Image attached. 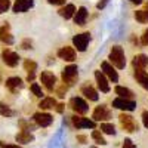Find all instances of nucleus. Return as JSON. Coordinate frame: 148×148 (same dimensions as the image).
Here are the masks:
<instances>
[{"label": "nucleus", "instance_id": "nucleus-13", "mask_svg": "<svg viewBox=\"0 0 148 148\" xmlns=\"http://www.w3.org/2000/svg\"><path fill=\"white\" fill-rule=\"evenodd\" d=\"M33 119L37 125L42 126V127H47L49 125H52V121H53V117L47 113H36Z\"/></svg>", "mask_w": 148, "mask_h": 148}, {"label": "nucleus", "instance_id": "nucleus-1", "mask_svg": "<svg viewBox=\"0 0 148 148\" xmlns=\"http://www.w3.org/2000/svg\"><path fill=\"white\" fill-rule=\"evenodd\" d=\"M110 61L116 68L119 70H123L126 67V56H125V52L120 46H113L111 47V52H110Z\"/></svg>", "mask_w": 148, "mask_h": 148}, {"label": "nucleus", "instance_id": "nucleus-14", "mask_svg": "<svg viewBox=\"0 0 148 148\" xmlns=\"http://www.w3.org/2000/svg\"><path fill=\"white\" fill-rule=\"evenodd\" d=\"M95 79H96V83H98V88H99L101 92L107 93L110 92V84H108V80L105 77V74L101 73V71H95Z\"/></svg>", "mask_w": 148, "mask_h": 148}, {"label": "nucleus", "instance_id": "nucleus-38", "mask_svg": "<svg viewBox=\"0 0 148 148\" xmlns=\"http://www.w3.org/2000/svg\"><path fill=\"white\" fill-rule=\"evenodd\" d=\"M22 49H31V40H24L21 45Z\"/></svg>", "mask_w": 148, "mask_h": 148}, {"label": "nucleus", "instance_id": "nucleus-36", "mask_svg": "<svg viewBox=\"0 0 148 148\" xmlns=\"http://www.w3.org/2000/svg\"><path fill=\"white\" fill-rule=\"evenodd\" d=\"M67 88H68V86L64 83L62 86H61V88H58V95L61 96V98H62V96H65V92H67Z\"/></svg>", "mask_w": 148, "mask_h": 148}, {"label": "nucleus", "instance_id": "nucleus-2", "mask_svg": "<svg viewBox=\"0 0 148 148\" xmlns=\"http://www.w3.org/2000/svg\"><path fill=\"white\" fill-rule=\"evenodd\" d=\"M61 77H62V82L67 84V86H71L76 83L77 77H79V70H77V65H68L62 70V74H61Z\"/></svg>", "mask_w": 148, "mask_h": 148}, {"label": "nucleus", "instance_id": "nucleus-33", "mask_svg": "<svg viewBox=\"0 0 148 148\" xmlns=\"http://www.w3.org/2000/svg\"><path fill=\"white\" fill-rule=\"evenodd\" d=\"M19 126L22 127V130H30V129H33V127H34L30 121H24V120H21V121H19Z\"/></svg>", "mask_w": 148, "mask_h": 148}, {"label": "nucleus", "instance_id": "nucleus-27", "mask_svg": "<svg viewBox=\"0 0 148 148\" xmlns=\"http://www.w3.org/2000/svg\"><path fill=\"white\" fill-rule=\"evenodd\" d=\"M101 130L107 135H116V127L113 123H101Z\"/></svg>", "mask_w": 148, "mask_h": 148}, {"label": "nucleus", "instance_id": "nucleus-40", "mask_svg": "<svg viewBox=\"0 0 148 148\" xmlns=\"http://www.w3.org/2000/svg\"><path fill=\"white\" fill-rule=\"evenodd\" d=\"M0 148H21L19 145H14V144H0Z\"/></svg>", "mask_w": 148, "mask_h": 148}, {"label": "nucleus", "instance_id": "nucleus-3", "mask_svg": "<svg viewBox=\"0 0 148 148\" xmlns=\"http://www.w3.org/2000/svg\"><path fill=\"white\" fill-rule=\"evenodd\" d=\"M119 120H120V125H121V127H123V130H126V132H130V133H133V132H138V129H139V126H138V123L135 121V119L132 117V116H129V114H120L119 116Z\"/></svg>", "mask_w": 148, "mask_h": 148}, {"label": "nucleus", "instance_id": "nucleus-25", "mask_svg": "<svg viewBox=\"0 0 148 148\" xmlns=\"http://www.w3.org/2000/svg\"><path fill=\"white\" fill-rule=\"evenodd\" d=\"M56 105V101L53 99V98H45V99H42V102L39 104V107L42 110H49V108H53Z\"/></svg>", "mask_w": 148, "mask_h": 148}, {"label": "nucleus", "instance_id": "nucleus-20", "mask_svg": "<svg viewBox=\"0 0 148 148\" xmlns=\"http://www.w3.org/2000/svg\"><path fill=\"white\" fill-rule=\"evenodd\" d=\"M132 64H133V68H145L148 67V56L144 53H139L133 58Z\"/></svg>", "mask_w": 148, "mask_h": 148}, {"label": "nucleus", "instance_id": "nucleus-43", "mask_svg": "<svg viewBox=\"0 0 148 148\" xmlns=\"http://www.w3.org/2000/svg\"><path fill=\"white\" fill-rule=\"evenodd\" d=\"M77 141H80V144H84V142H86V136H83V135H79Z\"/></svg>", "mask_w": 148, "mask_h": 148}, {"label": "nucleus", "instance_id": "nucleus-16", "mask_svg": "<svg viewBox=\"0 0 148 148\" xmlns=\"http://www.w3.org/2000/svg\"><path fill=\"white\" fill-rule=\"evenodd\" d=\"M22 86H24V82H22V79H19V77H9V79L6 80V88H8L10 92H14V93H16L18 90H21Z\"/></svg>", "mask_w": 148, "mask_h": 148}, {"label": "nucleus", "instance_id": "nucleus-19", "mask_svg": "<svg viewBox=\"0 0 148 148\" xmlns=\"http://www.w3.org/2000/svg\"><path fill=\"white\" fill-rule=\"evenodd\" d=\"M0 40H2L3 43H8V45L14 43V37H12V34H10V27H9L8 22L0 28Z\"/></svg>", "mask_w": 148, "mask_h": 148}, {"label": "nucleus", "instance_id": "nucleus-28", "mask_svg": "<svg viewBox=\"0 0 148 148\" xmlns=\"http://www.w3.org/2000/svg\"><path fill=\"white\" fill-rule=\"evenodd\" d=\"M0 114L5 116V117H12L14 116V111H12L10 107L6 105L5 102H0Z\"/></svg>", "mask_w": 148, "mask_h": 148}, {"label": "nucleus", "instance_id": "nucleus-24", "mask_svg": "<svg viewBox=\"0 0 148 148\" xmlns=\"http://www.w3.org/2000/svg\"><path fill=\"white\" fill-rule=\"evenodd\" d=\"M116 93L120 96V98H125V99H132L133 98V92L127 88H123V86H117V88L114 89Z\"/></svg>", "mask_w": 148, "mask_h": 148}, {"label": "nucleus", "instance_id": "nucleus-11", "mask_svg": "<svg viewBox=\"0 0 148 148\" xmlns=\"http://www.w3.org/2000/svg\"><path fill=\"white\" fill-rule=\"evenodd\" d=\"M101 68H102V73L105 74V76L113 82V83H117V80H119V74H117V71L114 70V67L111 65L110 62H107V61H104V62L101 64Z\"/></svg>", "mask_w": 148, "mask_h": 148}, {"label": "nucleus", "instance_id": "nucleus-44", "mask_svg": "<svg viewBox=\"0 0 148 148\" xmlns=\"http://www.w3.org/2000/svg\"><path fill=\"white\" fill-rule=\"evenodd\" d=\"M27 80H28V82H33V80H34V73H28Z\"/></svg>", "mask_w": 148, "mask_h": 148}, {"label": "nucleus", "instance_id": "nucleus-17", "mask_svg": "<svg viewBox=\"0 0 148 148\" xmlns=\"http://www.w3.org/2000/svg\"><path fill=\"white\" fill-rule=\"evenodd\" d=\"M133 76L144 89H148V73H145L144 68H135Z\"/></svg>", "mask_w": 148, "mask_h": 148}, {"label": "nucleus", "instance_id": "nucleus-47", "mask_svg": "<svg viewBox=\"0 0 148 148\" xmlns=\"http://www.w3.org/2000/svg\"><path fill=\"white\" fill-rule=\"evenodd\" d=\"M92 148H96V147H92Z\"/></svg>", "mask_w": 148, "mask_h": 148}, {"label": "nucleus", "instance_id": "nucleus-30", "mask_svg": "<svg viewBox=\"0 0 148 148\" xmlns=\"http://www.w3.org/2000/svg\"><path fill=\"white\" fill-rule=\"evenodd\" d=\"M92 138L96 141V144H101V145H105V144H107V141L104 139V136L101 135L99 130H93V132H92Z\"/></svg>", "mask_w": 148, "mask_h": 148}, {"label": "nucleus", "instance_id": "nucleus-37", "mask_svg": "<svg viewBox=\"0 0 148 148\" xmlns=\"http://www.w3.org/2000/svg\"><path fill=\"white\" fill-rule=\"evenodd\" d=\"M142 123H144V126L148 129V111H144L142 113Z\"/></svg>", "mask_w": 148, "mask_h": 148}, {"label": "nucleus", "instance_id": "nucleus-22", "mask_svg": "<svg viewBox=\"0 0 148 148\" xmlns=\"http://www.w3.org/2000/svg\"><path fill=\"white\" fill-rule=\"evenodd\" d=\"M58 12H59V15L62 16V18L70 19V18H73L74 12H76V6H74V5H65V6L61 8Z\"/></svg>", "mask_w": 148, "mask_h": 148}, {"label": "nucleus", "instance_id": "nucleus-45", "mask_svg": "<svg viewBox=\"0 0 148 148\" xmlns=\"http://www.w3.org/2000/svg\"><path fill=\"white\" fill-rule=\"evenodd\" d=\"M132 3H135V5H141L142 3V0H130Z\"/></svg>", "mask_w": 148, "mask_h": 148}, {"label": "nucleus", "instance_id": "nucleus-42", "mask_svg": "<svg viewBox=\"0 0 148 148\" xmlns=\"http://www.w3.org/2000/svg\"><path fill=\"white\" fill-rule=\"evenodd\" d=\"M55 107H56V111H58V113H62V111H64V104H56Z\"/></svg>", "mask_w": 148, "mask_h": 148}, {"label": "nucleus", "instance_id": "nucleus-4", "mask_svg": "<svg viewBox=\"0 0 148 148\" xmlns=\"http://www.w3.org/2000/svg\"><path fill=\"white\" fill-rule=\"evenodd\" d=\"M89 40H90V34L89 33H82V34H77V36L73 37V45L79 52H84L86 47H88Z\"/></svg>", "mask_w": 148, "mask_h": 148}, {"label": "nucleus", "instance_id": "nucleus-7", "mask_svg": "<svg viewBox=\"0 0 148 148\" xmlns=\"http://www.w3.org/2000/svg\"><path fill=\"white\" fill-rule=\"evenodd\" d=\"M2 58H3V62L9 67H15L18 65V61H19V55L10 49H5L2 52Z\"/></svg>", "mask_w": 148, "mask_h": 148}, {"label": "nucleus", "instance_id": "nucleus-21", "mask_svg": "<svg viewBox=\"0 0 148 148\" xmlns=\"http://www.w3.org/2000/svg\"><path fill=\"white\" fill-rule=\"evenodd\" d=\"M16 142H19V144H30V142H33L34 141V136L28 132V130H21L18 135H16Z\"/></svg>", "mask_w": 148, "mask_h": 148}, {"label": "nucleus", "instance_id": "nucleus-31", "mask_svg": "<svg viewBox=\"0 0 148 148\" xmlns=\"http://www.w3.org/2000/svg\"><path fill=\"white\" fill-rule=\"evenodd\" d=\"M9 8H10V0H0V14H5Z\"/></svg>", "mask_w": 148, "mask_h": 148}, {"label": "nucleus", "instance_id": "nucleus-10", "mask_svg": "<svg viewBox=\"0 0 148 148\" xmlns=\"http://www.w3.org/2000/svg\"><path fill=\"white\" fill-rule=\"evenodd\" d=\"M70 105L77 114L88 113V104H86V101L82 99V98H73V99L70 101Z\"/></svg>", "mask_w": 148, "mask_h": 148}, {"label": "nucleus", "instance_id": "nucleus-8", "mask_svg": "<svg viewBox=\"0 0 148 148\" xmlns=\"http://www.w3.org/2000/svg\"><path fill=\"white\" fill-rule=\"evenodd\" d=\"M110 117H111V111L105 105L96 107L93 111V120H96V121H104V120H108Z\"/></svg>", "mask_w": 148, "mask_h": 148}, {"label": "nucleus", "instance_id": "nucleus-35", "mask_svg": "<svg viewBox=\"0 0 148 148\" xmlns=\"http://www.w3.org/2000/svg\"><path fill=\"white\" fill-rule=\"evenodd\" d=\"M141 43L144 46H148V28L142 33V39H141Z\"/></svg>", "mask_w": 148, "mask_h": 148}, {"label": "nucleus", "instance_id": "nucleus-18", "mask_svg": "<svg viewBox=\"0 0 148 148\" xmlns=\"http://www.w3.org/2000/svg\"><path fill=\"white\" fill-rule=\"evenodd\" d=\"M74 22L77 24V25H84L86 24V19H88V9L86 8H79L76 12H74Z\"/></svg>", "mask_w": 148, "mask_h": 148}, {"label": "nucleus", "instance_id": "nucleus-23", "mask_svg": "<svg viewBox=\"0 0 148 148\" xmlns=\"http://www.w3.org/2000/svg\"><path fill=\"white\" fill-rule=\"evenodd\" d=\"M82 93L88 98V99H90V101H98V92L92 88V86H83L82 88Z\"/></svg>", "mask_w": 148, "mask_h": 148}, {"label": "nucleus", "instance_id": "nucleus-29", "mask_svg": "<svg viewBox=\"0 0 148 148\" xmlns=\"http://www.w3.org/2000/svg\"><path fill=\"white\" fill-rule=\"evenodd\" d=\"M24 68H25V71H28V73H34L36 68H37V64L31 59H25L24 61Z\"/></svg>", "mask_w": 148, "mask_h": 148}, {"label": "nucleus", "instance_id": "nucleus-5", "mask_svg": "<svg viewBox=\"0 0 148 148\" xmlns=\"http://www.w3.org/2000/svg\"><path fill=\"white\" fill-rule=\"evenodd\" d=\"M40 80L43 83V86L49 90V92H52L55 89V84H56V77H55V74L51 73V71H43L40 74Z\"/></svg>", "mask_w": 148, "mask_h": 148}, {"label": "nucleus", "instance_id": "nucleus-26", "mask_svg": "<svg viewBox=\"0 0 148 148\" xmlns=\"http://www.w3.org/2000/svg\"><path fill=\"white\" fill-rule=\"evenodd\" d=\"M135 19L141 24L148 22V10H136L135 12Z\"/></svg>", "mask_w": 148, "mask_h": 148}, {"label": "nucleus", "instance_id": "nucleus-46", "mask_svg": "<svg viewBox=\"0 0 148 148\" xmlns=\"http://www.w3.org/2000/svg\"><path fill=\"white\" fill-rule=\"evenodd\" d=\"M145 10H148V2L145 3Z\"/></svg>", "mask_w": 148, "mask_h": 148}, {"label": "nucleus", "instance_id": "nucleus-15", "mask_svg": "<svg viewBox=\"0 0 148 148\" xmlns=\"http://www.w3.org/2000/svg\"><path fill=\"white\" fill-rule=\"evenodd\" d=\"M58 56L61 59L64 61H68V62H71V61L76 59V51H74V47H70V46H65V47H61L58 51Z\"/></svg>", "mask_w": 148, "mask_h": 148}, {"label": "nucleus", "instance_id": "nucleus-41", "mask_svg": "<svg viewBox=\"0 0 148 148\" xmlns=\"http://www.w3.org/2000/svg\"><path fill=\"white\" fill-rule=\"evenodd\" d=\"M47 2L49 3H51V5H65V0H47Z\"/></svg>", "mask_w": 148, "mask_h": 148}, {"label": "nucleus", "instance_id": "nucleus-6", "mask_svg": "<svg viewBox=\"0 0 148 148\" xmlns=\"http://www.w3.org/2000/svg\"><path fill=\"white\" fill-rule=\"evenodd\" d=\"M113 107L123 111H133L136 108V102L132 99H125V98H117V99L113 101Z\"/></svg>", "mask_w": 148, "mask_h": 148}, {"label": "nucleus", "instance_id": "nucleus-9", "mask_svg": "<svg viewBox=\"0 0 148 148\" xmlns=\"http://www.w3.org/2000/svg\"><path fill=\"white\" fill-rule=\"evenodd\" d=\"M71 121H73V125L76 126L77 129H82V127L93 129V127H95V121H93V120H89V119H84V117L73 116V117H71Z\"/></svg>", "mask_w": 148, "mask_h": 148}, {"label": "nucleus", "instance_id": "nucleus-32", "mask_svg": "<svg viewBox=\"0 0 148 148\" xmlns=\"http://www.w3.org/2000/svg\"><path fill=\"white\" fill-rule=\"evenodd\" d=\"M31 92L36 95V96H39V98H42V95H43V92H42V88L37 83H33L31 84Z\"/></svg>", "mask_w": 148, "mask_h": 148}, {"label": "nucleus", "instance_id": "nucleus-12", "mask_svg": "<svg viewBox=\"0 0 148 148\" xmlns=\"http://www.w3.org/2000/svg\"><path fill=\"white\" fill-rule=\"evenodd\" d=\"M33 6H34V0H15L14 12L15 14H22V12H27L28 9H31Z\"/></svg>", "mask_w": 148, "mask_h": 148}, {"label": "nucleus", "instance_id": "nucleus-34", "mask_svg": "<svg viewBox=\"0 0 148 148\" xmlns=\"http://www.w3.org/2000/svg\"><path fill=\"white\" fill-rule=\"evenodd\" d=\"M123 148H136V145H135L129 138H126L125 141H123Z\"/></svg>", "mask_w": 148, "mask_h": 148}, {"label": "nucleus", "instance_id": "nucleus-39", "mask_svg": "<svg viewBox=\"0 0 148 148\" xmlns=\"http://www.w3.org/2000/svg\"><path fill=\"white\" fill-rule=\"evenodd\" d=\"M107 3H108V0H99V2H98V5H96V8H98V9H104V8L107 6Z\"/></svg>", "mask_w": 148, "mask_h": 148}]
</instances>
